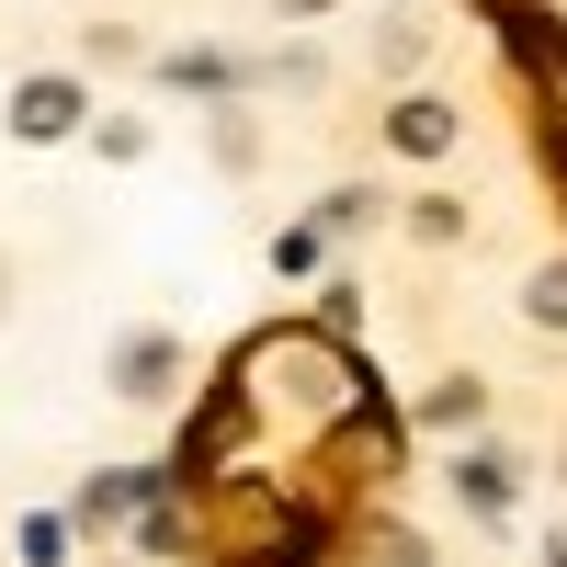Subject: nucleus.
<instances>
[{
    "mask_svg": "<svg viewBox=\"0 0 567 567\" xmlns=\"http://www.w3.org/2000/svg\"><path fill=\"white\" fill-rule=\"evenodd\" d=\"M12 125H23V136H69V125H80V91H69V80H23V91H12Z\"/></svg>",
    "mask_w": 567,
    "mask_h": 567,
    "instance_id": "f257e3e1",
    "label": "nucleus"
},
{
    "mask_svg": "<svg viewBox=\"0 0 567 567\" xmlns=\"http://www.w3.org/2000/svg\"><path fill=\"white\" fill-rule=\"evenodd\" d=\"M386 136H398L409 159H443V148H454V114H443V103H398V125H386Z\"/></svg>",
    "mask_w": 567,
    "mask_h": 567,
    "instance_id": "f03ea898",
    "label": "nucleus"
},
{
    "mask_svg": "<svg viewBox=\"0 0 567 567\" xmlns=\"http://www.w3.org/2000/svg\"><path fill=\"white\" fill-rule=\"evenodd\" d=\"M114 374H125V398H159V386H171V341H136Z\"/></svg>",
    "mask_w": 567,
    "mask_h": 567,
    "instance_id": "7ed1b4c3",
    "label": "nucleus"
},
{
    "mask_svg": "<svg viewBox=\"0 0 567 567\" xmlns=\"http://www.w3.org/2000/svg\"><path fill=\"white\" fill-rule=\"evenodd\" d=\"M374 58L409 69V58H420V12H386V23H374Z\"/></svg>",
    "mask_w": 567,
    "mask_h": 567,
    "instance_id": "20e7f679",
    "label": "nucleus"
},
{
    "mask_svg": "<svg viewBox=\"0 0 567 567\" xmlns=\"http://www.w3.org/2000/svg\"><path fill=\"white\" fill-rule=\"evenodd\" d=\"M523 307H534L545 329H567V261H545V272H534V296H523Z\"/></svg>",
    "mask_w": 567,
    "mask_h": 567,
    "instance_id": "39448f33",
    "label": "nucleus"
},
{
    "mask_svg": "<svg viewBox=\"0 0 567 567\" xmlns=\"http://www.w3.org/2000/svg\"><path fill=\"white\" fill-rule=\"evenodd\" d=\"M432 420H454V432H465V420H477V374H454V386H432Z\"/></svg>",
    "mask_w": 567,
    "mask_h": 567,
    "instance_id": "423d86ee",
    "label": "nucleus"
},
{
    "mask_svg": "<svg viewBox=\"0 0 567 567\" xmlns=\"http://www.w3.org/2000/svg\"><path fill=\"white\" fill-rule=\"evenodd\" d=\"M386 567H432V556H420V545H409V534H386Z\"/></svg>",
    "mask_w": 567,
    "mask_h": 567,
    "instance_id": "0eeeda50",
    "label": "nucleus"
},
{
    "mask_svg": "<svg viewBox=\"0 0 567 567\" xmlns=\"http://www.w3.org/2000/svg\"><path fill=\"white\" fill-rule=\"evenodd\" d=\"M284 12H329V0H284Z\"/></svg>",
    "mask_w": 567,
    "mask_h": 567,
    "instance_id": "6e6552de",
    "label": "nucleus"
},
{
    "mask_svg": "<svg viewBox=\"0 0 567 567\" xmlns=\"http://www.w3.org/2000/svg\"><path fill=\"white\" fill-rule=\"evenodd\" d=\"M0 307H12V272H0Z\"/></svg>",
    "mask_w": 567,
    "mask_h": 567,
    "instance_id": "1a4fd4ad",
    "label": "nucleus"
},
{
    "mask_svg": "<svg viewBox=\"0 0 567 567\" xmlns=\"http://www.w3.org/2000/svg\"><path fill=\"white\" fill-rule=\"evenodd\" d=\"M556 567H567V545H556Z\"/></svg>",
    "mask_w": 567,
    "mask_h": 567,
    "instance_id": "9d476101",
    "label": "nucleus"
}]
</instances>
